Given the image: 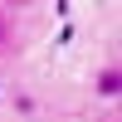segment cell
<instances>
[{
    "mask_svg": "<svg viewBox=\"0 0 122 122\" xmlns=\"http://www.w3.org/2000/svg\"><path fill=\"white\" fill-rule=\"evenodd\" d=\"M117 93H122V68L107 64L103 73H98V98H117Z\"/></svg>",
    "mask_w": 122,
    "mask_h": 122,
    "instance_id": "1",
    "label": "cell"
},
{
    "mask_svg": "<svg viewBox=\"0 0 122 122\" xmlns=\"http://www.w3.org/2000/svg\"><path fill=\"white\" fill-rule=\"evenodd\" d=\"M10 34V20H5V10H0V39H5Z\"/></svg>",
    "mask_w": 122,
    "mask_h": 122,
    "instance_id": "2",
    "label": "cell"
}]
</instances>
